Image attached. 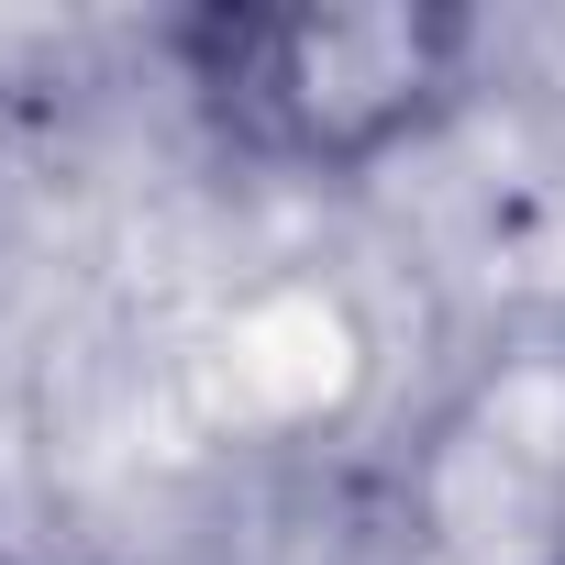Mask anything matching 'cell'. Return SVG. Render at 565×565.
Masks as SVG:
<instances>
[{"instance_id": "cell-1", "label": "cell", "mask_w": 565, "mask_h": 565, "mask_svg": "<svg viewBox=\"0 0 565 565\" xmlns=\"http://www.w3.org/2000/svg\"><path fill=\"white\" fill-rule=\"evenodd\" d=\"M466 23L366 0V12H200L178 23L189 100L266 167H377L388 145L433 134L466 78Z\"/></svg>"}]
</instances>
